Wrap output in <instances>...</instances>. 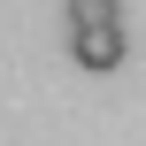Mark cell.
<instances>
[{"mask_svg": "<svg viewBox=\"0 0 146 146\" xmlns=\"http://www.w3.org/2000/svg\"><path fill=\"white\" fill-rule=\"evenodd\" d=\"M69 54L77 69H115L131 46H123V15H92V23H69Z\"/></svg>", "mask_w": 146, "mask_h": 146, "instance_id": "6da1fadb", "label": "cell"}]
</instances>
